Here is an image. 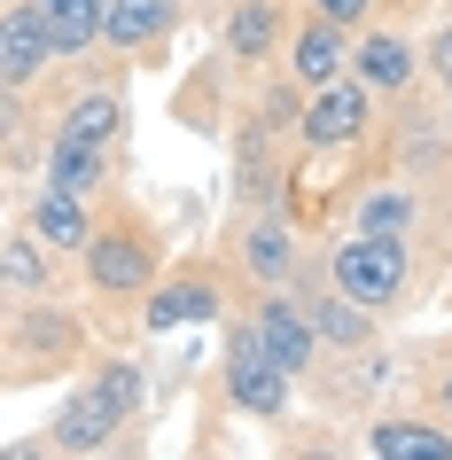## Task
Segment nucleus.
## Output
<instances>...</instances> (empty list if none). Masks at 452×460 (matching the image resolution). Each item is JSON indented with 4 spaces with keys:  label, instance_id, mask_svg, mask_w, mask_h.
I'll return each mask as SVG.
<instances>
[{
    "label": "nucleus",
    "instance_id": "nucleus-5",
    "mask_svg": "<svg viewBox=\"0 0 452 460\" xmlns=\"http://www.w3.org/2000/svg\"><path fill=\"white\" fill-rule=\"evenodd\" d=\"M288 383H297V375L265 351L258 320H235V328H226V398H235L242 413H258V421H281L288 413Z\"/></svg>",
    "mask_w": 452,
    "mask_h": 460
},
{
    "label": "nucleus",
    "instance_id": "nucleus-14",
    "mask_svg": "<svg viewBox=\"0 0 452 460\" xmlns=\"http://www.w3.org/2000/svg\"><path fill=\"white\" fill-rule=\"evenodd\" d=\"M235 250H242V266L258 273V289H288V281H297V266H305V250L288 243L281 218H250Z\"/></svg>",
    "mask_w": 452,
    "mask_h": 460
},
{
    "label": "nucleus",
    "instance_id": "nucleus-11",
    "mask_svg": "<svg viewBox=\"0 0 452 460\" xmlns=\"http://www.w3.org/2000/svg\"><path fill=\"white\" fill-rule=\"evenodd\" d=\"M0 289H8V305H40L55 289V250L31 234V218L0 243Z\"/></svg>",
    "mask_w": 452,
    "mask_h": 460
},
{
    "label": "nucleus",
    "instance_id": "nucleus-12",
    "mask_svg": "<svg viewBox=\"0 0 452 460\" xmlns=\"http://www.w3.org/2000/svg\"><path fill=\"white\" fill-rule=\"evenodd\" d=\"M413 71H421V55H413V40H398V31H367L351 48V78H367L375 94H413Z\"/></svg>",
    "mask_w": 452,
    "mask_h": 460
},
{
    "label": "nucleus",
    "instance_id": "nucleus-10",
    "mask_svg": "<svg viewBox=\"0 0 452 460\" xmlns=\"http://www.w3.org/2000/svg\"><path fill=\"white\" fill-rule=\"evenodd\" d=\"M24 218H31V234H40L55 258L94 243V211H86V195H78V188H55V180H48V188L31 195V211H24Z\"/></svg>",
    "mask_w": 452,
    "mask_h": 460
},
{
    "label": "nucleus",
    "instance_id": "nucleus-23",
    "mask_svg": "<svg viewBox=\"0 0 452 460\" xmlns=\"http://www.w3.org/2000/svg\"><path fill=\"white\" fill-rule=\"evenodd\" d=\"M437 398H445V421H452V367L437 375Z\"/></svg>",
    "mask_w": 452,
    "mask_h": 460
},
{
    "label": "nucleus",
    "instance_id": "nucleus-7",
    "mask_svg": "<svg viewBox=\"0 0 452 460\" xmlns=\"http://www.w3.org/2000/svg\"><path fill=\"white\" fill-rule=\"evenodd\" d=\"M48 63H63L48 16H40L31 0H8V8H0V78H8V94H24Z\"/></svg>",
    "mask_w": 452,
    "mask_h": 460
},
{
    "label": "nucleus",
    "instance_id": "nucleus-13",
    "mask_svg": "<svg viewBox=\"0 0 452 460\" xmlns=\"http://www.w3.org/2000/svg\"><path fill=\"white\" fill-rule=\"evenodd\" d=\"M218 305H226V289H218L203 266L172 273V281H156L148 289V328H180V320H211Z\"/></svg>",
    "mask_w": 452,
    "mask_h": 460
},
{
    "label": "nucleus",
    "instance_id": "nucleus-6",
    "mask_svg": "<svg viewBox=\"0 0 452 460\" xmlns=\"http://www.w3.org/2000/svg\"><path fill=\"white\" fill-rule=\"evenodd\" d=\"M367 118H375V86L343 71V78H328V86H312V94H305L297 148H312V156H328V148H351L359 133H367Z\"/></svg>",
    "mask_w": 452,
    "mask_h": 460
},
{
    "label": "nucleus",
    "instance_id": "nucleus-3",
    "mask_svg": "<svg viewBox=\"0 0 452 460\" xmlns=\"http://www.w3.org/2000/svg\"><path fill=\"white\" fill-rule=\"evenodd\" d=\"M133 413H141V367H102L86 390H71L63 406H55V429L48 445L55 453H110L118 429H133Z\"/></svg>",
    "mask_w": 452,
    "mask_h": 460
},
{
    "label": "nucleus",
    "instance_id": "nucleus-8",
    "mask_svg": "<svg viewBox=\"0 0 452 460\" xmlns=\"http://www.w3.org/2000/svg\"><path fill=\"white\" fill-rule=\"evenodd\" d=\"M258 336H265V351H273V359L288 367V375H312V359H320V351H328V343H320V328H312V305H297V296L288 289H265L258 296Z\"/></svg>",
    "mask_w": 452,
    "mask_h": 460
},
{
    "label": "nucleus",
    "instance_id": "nucleus-9",
    "mask_svg": "<svg viewBox=\"0 0 452 460\" xmlns=\"http://www.w3.org/2000/svg\"><path fill=\"white\" fill-rule=\"evenodd\" d=\"M351 24H335V16H305V24L288 31V86H328V78L351 71V40H343Z\"/></svg>",
    "mask_w": 452,
    "mask_h": 460
},
{
    "label": "nucleus",
    "instance_id": "nucleus-19",
    "mask_svg": "<svg viewBox=\"0 0 452 460\" xmlns=\"http://www.w3.org/2000/svg\"><path fill=\"white\" fill-rule=\"evenodd\" d=\"M273 48H281V8L273 0H242L235 16H226V55L235 63H265Z\"/></svg>",
    "mask_w": 452,
    "mask_h": 460
},
{
    "label": "nucleus",
    "instance_id": "nucleus-2",
    "mask_svg": "<svg viewBox=\"0 0 452 460\" xmlns=\"http://www.w3.org/2000/svg\"><path fill=\"white\" fill-rule=\"evenodd\" d=\"M86 258V281L102 296H141L156 289V273H164V234H156V218L133 211V203H110L94 218V243L78 250Z\"/></svg>",
    "mask_w": 452,
    "mask_h": 460
},
{
    "label": "nucleus",
    "instance_id": "nucleus-16",
    "mask_svg": "<svg viewBox=\"0 0 452 460\" xmlns=\"http://www.w3.org/2000/svg\"><path fill=\"white\" fill-rule=\"evenodd\" d=\"M172 24H180V0H110V48L118 55H141L156 48V40H172Z\"/></svg>",
    "mask_w": 452,
    "mask_h": 460
},
{
    "label": "nucleus",
    "instance_id": "nucleus-24",
    "mask_svg": "<svg viewBox=\"0 0 452 460\" xmlns=\"http://www.w3.org/2000/svg\"><path fill=\"white\" fill-rule=\"evenodd\" d=\"M445 118H452V86H445Z\"/></svg>",
    "mask_w": 452,
    "mask_h": 460
},
{
    "label": "nucleus",
    "instance_id": "nucleus-18",
    "mask_svg": "<svg viewBox=\"0 0 452 460\" xmlns=\"http://www.w3.org/2000/svg\"><path fill=\"white\" fill-rule=\"evenodd\" d=\"M312 328H320V343H335V351H367V336H375V313L328 281V296H312Z\"/></svg>",
    "mask_w": 452,
    "mask_h": 460
},
{
    "label": "nucleus",
    "instance_id": "nucleus-15",
    "mask_svg": "<svg viewBox=\"0 0 452 460\" xmlns=\"http://www.w3.org/2000/svg\"><path fill=\"white\" fill-rule=\"evenodd\" d=\"M367 453L382 460H452V429L445 421H421V413H390L367 429Z\"/></svg>",
    "mask_w": 452,
    "mask_h": 460
},
{
    "label": "nucleus",
    "instance_id": "nucleus-4",
    "mask_svg": "<svg viewBox=\"0 0 452 460\" xmlns=\"http://www.w3.org/2000/svg\"><path fill=\"white\" fill-rule=\"evenodd\" d=\"M405 273H413V258H405V243H390V234H343V243L328 250V281L343 296H359L367 313H382V305H398L405 296Z\"/></svg>",
    "mask_w": 452,
    "mask_h": 460
},
{
    "label": "nucleus",
    "instance_id": "nucleus-1",
    "mask_svg": "<svg viewBox=\"0 0 452 460\" xmlns=\"http://www.w3.org/2000/svg\"><path fill=\"white\" fill-rule=\"evenodd\" d=\"M118 148H125V86H94L78 94L48 133V180L55 188H78L94 195L110 172H118Z\"/></svg>",
    "mask_w": 452,
    "mask_h": 460
},
{
    "label": "nucleus",
    "instance_id": "nucleus-20",
    "mask_svg": "<svg viewBox=\"0 0 452 460\" xmlns=\"http://www.w3.org/2000/svg\"><path fill=\"white\" fill-rule=\"evenodd\" d=\"M413 188H375V195H359V211H351V226L359 234H390V243H413Z\"/></svg>",
    "mask_w": 452,
    "mask_h": 460
},
{
    "label": "nucleus",
    "instance_id": "nucleus-21",
    "mask_svg": "<svg viewBox=\"0 0 452 460\" xmlns=\"http://www.w3.org/2000/svg\"><path fill=\"white\" fill-rule=\"evenodd\" d=\"M375 0H312V16H335V24H367Z\"/></svg>",
    "mask_w": 452,
    "mask_h": 460
},
{
    "label": "nucleus",
    "instance_id": "nucleus-22",
    "mask_svg": "<svg viewBox=\"0 0 452 460\" xmlns=\"http://www.w3.org/2000/svg\"><path fill=\"white\" fill-rule=\"evenodd\" d=\"M429 71H437V78L452 86V24H437V31H429Z\"/></svg>",
    "mask_w": 452,
    "mask_h": 460
},
{
    "label": "nucleus",
    "instance_id": "nucleus-17",
    "mask_svg": "<svg viewBox=\"0 0 452 460\" xmlns=\"http://www.w3.org/2000/svg\"><path fill=\"white\" fill-rule=\"evenodd\" d=\"M40 16H48V31H55V48H63V63L71 55H86L110 31V0H31Z\"/></svg>",
    "mask_w": 452,
    "mask_h": 460
}]
</instances>
